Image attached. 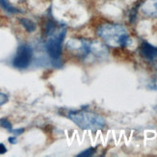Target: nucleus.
Wrapping results in <instances>:
<instances>
[{
  "mask_svg": "<svg viewBox=\"0 0 157 157\" xmlns=\"http://www.w3.org/2000/svg\"><path fill=\"white\" fill-rule=\"evenodd\" d=\"M66 49L80 61L101 59L107 53L105 46L97 40L87 39H71L66 44Z\"/></svg>",
  "mask_w": 157,
  "mask_h": 157,
  "instance_id": "nucleus-1",
  "label": "nucleus"
},
{
  "mask_svg": "<svg viewBox=\"0 0 157 157\" xmlns=\"http://www.w3.org/2000/svg\"><path fill=\"white\" fill-rule=\"evenodd\" d=\"M97 34L105 44L112 47H124L130 44V36L127 29L119 23H101L98 27Z\"/></svg>",
  "mask_w": 157,
  "mask_h": 157,
  "instance_id": "nucleus-2",
  "label": "nucleus"
},
{
  "mask_svg": "<svg viewBox=\"0 0 157 157\" xmlns=\"http://www.w3.org/2000/svg\"><path fill=\"white\" fill-rule=\"evenodd\" d=\"M67 116L81 129L97 131L105 126V120L100 115L94 112L87 110H76L67 112Z\"/></svg>",
  "mask_w": 157,
  "mask_h": 157,
  "instance_id": "nucleus-3",
  "label": "nucleus"
},
{
  "mask_svg": "<svg viewBox=\"0 0 157 157\" xmlns=\"http://www.w3.org/2000/svg\"><path fill=\"white\" fill-rule=\"evenodd\" d=\"M46 51L53 62H58L62 54L63 42L66 36L65 29H57L55 26H51L46 31Z\"/></svg>",
  "mask_w": 157,
  "mask_h": 157,
  "instance_id": "nucleus-4",
  "label": "nucleus"
},
{
  "mask_svg": "<svg viewBox=\"0 0 157 157\" xmlns=\"http://www.w3.org/2000/svg\"><path fill=\"white\" fill-rule=\"evenodd\" d=\"M33 59V50L30 45H19L15 57L13 59V66L18 70L27 69Z\"/></svg>",
  "mask_w": 157,
  "mask_h": 157,
  "instance_id": "nucleus-5",
  "label": "nucleus"
},
{
  "mask_svg": "<svg viewBox=\"0 0 157 157\" xmlns=\"http://www.w3.org/2000/svg\"><path fill=\"white\" fill-rule=\"evenodd\" d=\"M140 12L144 17H157V0H144L140 5Z\"/></svg>",
  "mask_w": 157,
  "mask_h": 157,
  "instance_id": "nucleus-6",
  "label": "nucleus"
},
{
  "mask_svg": "<svg viewBox=\"0 0 157 157\" xmlns=\"http://www.w3.org/2000/svg\"><path fill=\"white\" fill-rule=\"evenodd\" d=\"M140 54L147 61H154L157 59V47L148 43H143L140 46Z\"/></svg>",
  "mask_w": 157,
  "mask_h": 157,
  "instance_id": "nucleus-7",
  "label": "nucleus"
},
{
  "mask_svg": "<svg viewBox=\"0 0 157 157\" xmlns=\"http://www.w3.org/2000/svg\"><path fill=\"white\" fill-rule=\"evenodd\" d=\"M20 23L22 24V26L24 27V28L28 31V32H33L35 31L36 29V25L34 22H32L31 20L29 19H24V18H21L20 19Z\"/></svg>",
  "mask_w": 157,
  "mask_h": 157,
  "instance_id": "nucleus-8",
  "label": "nucleus"
},
{
  "mask_svg": "<svg viewBox=\"0 0 157 157\" xmlns=\"http://www.w3.org/2000/svg\"><path fill=\"white\" fill-rule=\"evenodd\" d=\"M0 125H1L5 129H9V130H12V124H11V122L8 120H7L6 118H3V119L0 120Z\"/></svg>",
  "mask_w": 157,
  "mask_h": 157,
  "instance_id": "nucleus-9",
  "label": "nucleus"
},
{
  "mask_svg": "<svg viewBox=\"0 0 157 157\" xmlns=\"http://www.w3.org/2000/svg\"><path fill=\"white\" fill-rule=\"evenodd\" d=\"M95 152V149L94 148H93V147H91V148H88L87 151H83V152H81L80 154H78L77 156H79V157H86V156H91V155H93L94 153Z\"/></svg>",
  "mask_w": 157,
  "mask_h": 157,
  "instance_id": "nucleus-10",
  "label": "nucleus"
},
{
  "mask_svg": "<svg viewBox=\"0 0 157 157\" xmlns=\"http://www.w3.org/2000/svg\"><path fill=\"white\" fill-rule=\"evenodd\" d=\"M7 101H8V97H7L5 94L0 93V106L4 105Z\"/></svg>",
  "mask_w": 157,
  "mask_h": 157,
  "instance_id": "nucleus-11",
  "label": "nucleus"
},
{
  "mask_svg": "<svg viewBox=\"0 0 157 157\" xmlns=\"http://www.w3.org/2000/svg\"><path fill=\"white\" fill-rule=\"evenodd\" d=\"M6 22V17L5 15L2 13L1 9H0V25H3Z\"/></svg>",
  "mask_w": 157,
  "mask_h": 157,
  "instance_id": "nucleus-12",
  "label": "nucleus"
},
{
  "mask_svg": "<svg viewBox=\"0 0 157 157\" xmlns=\"http://www.w3.org/2000/svg\"><path fill=\"white\" fill-rule=\"evenodd\" d=\"M7 151V148L3 144H0V154H4Z\"/></svg>",
  "mask_w": 157,
  "mask_h": 157,
  "instance_id": "nucleus-13",
  "label": "nucleus"
},
{
  "mask_svg": "<svg viewBox=\"0 0 157 157\" xmlns=\"http://www.w3.org/2000/svg\"><path fill=\"white\" fill-rule=\"evenodd\" d=\"M9 142L11 143V144H16V143H17L16 137H11V138H9Z\"/></svg>",
  "mask_w": 157,
  "mask_h": 157,
  "instance_id": "nucleus-14",
  "label": "nucleus"
}]
</instances>
